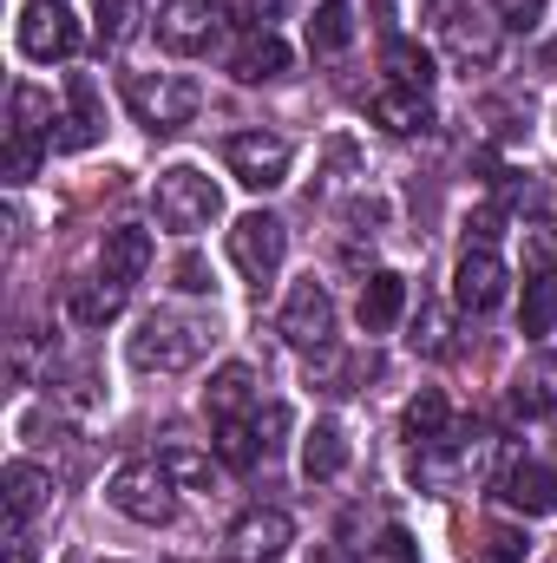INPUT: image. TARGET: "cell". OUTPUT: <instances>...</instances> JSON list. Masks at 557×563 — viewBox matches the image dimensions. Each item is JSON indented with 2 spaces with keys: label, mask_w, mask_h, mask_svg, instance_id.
Returning <instances> with one entry per match:
<instances>
[{
  "label": "cell",
  "mask_w": 557,
  "mask_h": 563,
  "mask_svg": "<svg viewBox=\"0 0 557 563\" xmlns=\"http://www.w3.org/2000/svg\"><path fill=\"white\" fill-rule=\"evenodd\" d=\"M545 66H557V46H551V53H545Z\"/></svg>",
  "instance_id": "7bdbcfd3"
},
{
  "label": "cell",
  "mask_w": 557,
  "mask_h": 563,
  "mask_svg": "<svg viewBox=\"0 0 557 563\" xmlns=\"http://www.w3.org/2000/svg\"><path fill=\"white\" fill-rule=\"evenodd\" d=\"M348 40H354L348 7H341V0H321V7H315V20H308V53H341Z\"/></svg>",
  "instance_id": "484cf974"
},
{
  "label": "cell",
  "mask_w": 557,
  "mask_h": 563,
  "mask_svg": "<svg viewBox=\"0 0 557 563\" xmlns=\"http://www.w3.org/2000/svg\"><path fill=\"white\" fill-rule=\"evenodd\" d=\"M66 308H73V321H79V328H106V321L125 308V282H112V276H106V282H79Z\"/></svg>",
  "instance_id": "603a6c76"
},
{
  "label": "cell",
  "mask_w": 557,
  "mask_h": 563,
  "mask_svg": "<svg viewBox=\"0 0 557 563\" xmlns=\"http://www.w3.org/2000/svg\"><path fill=\"white\" fill-rule=\"evenodd\" d=\"M151 203H157V223H164V230H177V236L210 230V223H217V210H223L217 184H210L197 164H171V170H157Z\"/></svg>",
  "instance_id": "7a4b0ae2"
},
{
  "label": "cell",
  "mask_w": 557,
  "mask_h": 563,
  "mask_svg": "<svg viewBox=\"0 0 557 563\" xmlns=\"http://www.w3.org/2000/svg\"><path fill=\"white\" fill-rule=\"evenodd\" d=\"M512 407H518L525 420L551 413V407H557V374H551V367H532V374H518V387H512Z\"/></svg>",
  "instance_id": "f1b7e54d"
},
{
  "label": "cell",
  "mask_w": 557,
  "mask_h": 563,
  "mask_svg": "<svg viewBox=\"0 0 557 563\" xmlns=\"http://www.w3.org/2000/svg\"><path fill=\"white\" fill-rule=\"evenodd\" d=\"M204 347H210V321H190V314H144L125 354H132L139 374H184V367H197Z\"/></svg>",
  "instance_id": "6da1fadb"
},
{
  "label": "cell",
  "mask_w": 557,
  "mask_h": 563,
  "mask_svg": "<svg viewBox=\"0 0 557 563\" xmlns=\"http://www.w3.org/2000/svg\"><path fill=\"white\" fill-rule=\"evenodd\" d=\"M210 33H217V7L210 0H171L157 13V46L190 59V53H210Z\"/></svg>",
  "instance_id": "8fae6325"
},
{
  "label": "cell",
  "mask_w": 557,
  "mask_h": 563,
  "mask_svg": "<svg viewBox=\"0 0 557 563\" xmlns=\"http://www.w3.org/2000/svg\"><path fill=\"white\" fill-rule=\"evenodd\" d=\"M282 250H288V230H282L270 210H250V217H237V223H230V263L256 282V288H263V282H276Z\"/></svg>",
  "instance_id": "8992f818"
},
{
  "label": "cell",
  "mask_w": 557,
  "mask_h": 563,
  "mask_svg": "<svg viewBox=\"0 0 557 563\" xmlns=\"http://www.w3.org/2000/svg\"><path fill=\"white\" fill-rule=\"evenodd\" d=\"M125 106H132V119H139L151 139H171V132H184L197 119L204 92L190 79H171V73H132L125 79Z\"/></svg>",
  "instance_id": "3957f363"
},
{
  "label": "cell",
  "mask_w": 557,
  "mask_h": 563,
  "mask_svg": "<svg viewBox=\"0 0 557 563\" xmlns=\"http://www.w3.org/2000/svg\"><path fill=\"white\" fill-rule=\"evenodd\" d=\"M492 13H499V26H512V33H532V26L545 20V0H492Z\"/></svg>",
  "instance_id": "e575fe53"
},
{
  "label": "cell",
  "mask_w": 557,
  "mask_h": 563,
  "mask_svg": "<svg viewBox=\"0 0 557 563\" xmlns=\"http://www.w3.org/2000/svg\"><path fill=\"white\" fill-rule=\"evenodd\" d=\"M407 341H414V354H426V361H439V354L452 347V321H446L439 301H426V308L414 314V334H407Z\"/></svg>",
  "instance_id": "f546056e"
},
{
  "label": "cell",
  "mask_w": 557,
  "mask_h": 563,
  "mask_svg": "<svg viewBox=\"0 0 557 563\" xmlns=\"http://www.w3.org/2000/svg\"><path fill=\"white\" fill-rule=\"evenodd\" d=\"M368 112H374V125H387L394 139H414V132H426V125H433L426 99H419V92H401V86H394V92H381Z\"/></svg>",
  "instance_id": "7402d4cb"
},
{
  "label": "cell",
  "mask_w": 557,
  "mask_h": 563,
  "mask_svg": "<svg viewBox=\"0 0 557 563\" xmlns=\"http://www.w3.org/2000/svg\"><path fill=\"white\" fill-rule=\"evenodd\" d=\"M256 400H263V387H256V374H250L243 361L217 367V380L204 387V413H210V420H243Z\"/></svg>",
  "instance_id": "ac0fdd59"
},
{
  "label": "cell",
  "mask_w": 557,
  "mask_h": 563,
  "mask_svg": "<svg viewBox=\"0 0 557 563\" xmlns=\"http://www.w3.org/2000/svg\"><path fill=\"white\" fill-rule=\"evenodd\" d=\"M66 119H59V132H53V144L59 151H92V144L106 139V106H99V86L86 79V73H73L66 79Z\"/></svg>",
  "instance_id": "7c38bea8"
},
{
  "label": "cell",
  "mask_w": 557,
  "mask_h": 563,
  "mask_svg": "<svg viewBox=\"0 0 557 563\" xmlns=\"http://www.w3.org/2000/svg\"><path fill=\"white\" fill-rule=\"evenodd\" d=\"M230 73L243 79V86H270L288 73V46H282L276 33H250L237 53H230Z\"/></svg>",
  "instance_id": "d6986e66"
},
{
  "label": "cell",
  "mask_w": 557,
  "mask_h": 563,
  "mask_svg": "<svg viewBox=\"0 0 557 563\" xmlns=\"http://www.w3.org/2000/svg\"><path fill=\"white\" fill-rule=\"evenodd\" d=\"M348 472V432L335 420H315L302 432V478L308 485H328V478H341Z\"/></svg>",
  "instance_id": "2e32d148"
},
{
  "label": "cell",
  "mask_w": 557,
  "mask_h": 563,
  "mask_svg": "<svg viewBox=\"0 0 557 563\" xmlns=\"http://www.w3.org/2000/svg\"><path fill=\"white\" fill-rule=\"evenodd\" d=\"M401 314H407V276H394V269H374V276L361 282V301H354V321H361V334H387Z\"/></svg>",
  "instance_id": "5bb4252c"
},
{
  "label": "cell",
  "mask_w": 557,
  "mask_h": 563,
  "mask_svg": "<svg viewBox=\"0 0 557 563\" xmlns=\"http://www.w3.org/2000/svg\"><path fill=\"white\" fill-rule=\"evenodd\" d=\"M401 426H407L414 445H446V439H452V426H446V394H439V387H419L414 400H407V413H401Z\"/></svg>",
  "instance_id": "44dd1931"
},
{
  "label": "cell",
  "mask_w": 557,
  "mask_h": 563,
  "mask_svg": "<svg viewBox=\"0 0 557 563\" xmlns=\"http://www.w3.org/2000/svg\"><path fill=\"white\" fill-rule=\"evenodd\" d=\"M282 7H288V0H230V20L250 26V33H276Z\"/></svg>",
  "instance_id": "d6a6232c"
},
{
  "label": "cell",
  "mask_w": 557,
  "mask_h": 563,
  "mask_svg": "<svg viewBox=\"0 0 557 563\" xmlns=\"http://www.w3.org/2000/svg\"><path fill=\"white\" fill-rule=\"evenodd\" d=\"M171 276H177L184 295H210V288H217V282H210V263H204L197 250H190V256H177V269H171Z\"/></svg>",
  "instance_id": "d590c367"
},
{
  "label": "cell",
  "mask_w": 557,
  "mask_h": 563,
  "mask_svg": "<svg viewBox=\"0 0 557 563\" xmlns=\"http://www.w3.org/2000/svg\"><path fill=\"white\" fill-rule=\"evenodd\" d=\"M151 256H157V250H151V230H139V223H119V230H106V243H99V263H106V276L125 282V288H132L144 269H151Z\"/></svg>",
  "instance_id": "e0dca14e"
},
{
  "label": "cell",
  "mask_w": 557,
  "mask_h": 563,
  "mask_svg": "<svg viewBox=\"0 0 557 563\" xmlns=\"http://www.w3.org/2000/svg\"><path fill=\"white\" fill-rule=\"evenodd\" d=\"M282 432H288V407H263V413H256V439H263V452H276Z\"/></svg>",
  "instance_id": "ab89813d"
},
{
  "label": "cell",
  "mask_w": 557,
  "mask_h": 563,
  "mask_svg": "<svg viewBox=\"0 0 557 563\" xmlns=\"http://www.w3.org/2000/svg\"><path fill=\"white\" fill-rule=\"evenodd\" d=\"M381 66L394 73V86L401 92H433V53L426 46H414V40H387V53H381Z\"/></svg>",
  "instance_id": "cb8c5ba5"
},
{
  "label": "cell",
  "mask_w": 557,
  "mask_h": 563,
  "mask_svg": "<svg viewBox=\"0 0 557 563\" xmlns=\"http://www.w3.org/2000/svg\"><path fill=\"white\" fill-rule=\"evenodd\" d=\"M499 498H505L512 511H525V518H551L557 511V478L545 465H532V459H512V465L499 472Z\"/></svg>",
  "instance_id": "4fadbf2b"
},
{
  "label": "cell",
  "mask_w": 557,
  "mask_h": 563,
  "mask_svg": "<svg viewBox=\"0 0 557 563\" xmlns=\"http://www.w3.org/2000/svg\"><path fill=\"white\" fill-rule=\"evenodd\" d=\"M230 558L237 563H276L288 544H295V525H288V511L276 505H256V511H243L237 525H230Z\"/></svg>",
  "instance_id": "9c48e42d"
},
{
  "label": "cell",
  "mask_w": 557,
  "mask_h": 563,
  "mask_svg": "<svg viewBox=\"0 0 557 563\" xmlns=\"http://www.w3.org/2000/svg\"><path fill=\"white\" fill-rule=\"evenodd\" d=\"M525 531H512V525H492L485 538H479V563H525Z\"/></svg>",
  "instance_id": "1f68e13d"
},
{
  "label": "cell",
  "mask_w": 557,
  "mask_h": 563,
  "mask_svg": "<svg viewBox=\"0 0 557 563\" xmlns=\"http://www.w3.org/2000/svg\"><path fill=\"white\" fill-rule=\"evenodd\" d=\"M7 563H33V544H26V525L7 538Z\"/></svg>",
  "instance_id": "b9f144b4"
},
{
  "label": "cell",
  "mask_w": 557,
  "mask_h": 563,
  "mask_svg": "<svg viewBox=\"0 0 557 563\" xmlns=\"http://www.w3.org/2000/svg\"><path fill=\"white\" fill-rule=\"evenodd\" d=\"M20 53L26 59H73L79 53V20L59 0H26V13H20Z\"/></svg>",
  "instance_id": "ba28073f"
},
{
  "label": "cell",
  "mask_w": 557,
  "mask_h": 563,
  "mask_svg": "<svg viewBox=\"0 0 557 563\" xmlns=\"http://www.w3.org/2000/svg\"><path fill=\"white\" fill-rule=\"evenodd\" d=\"M551 328H557V276H532L525 282V308H518V334L545 341Z\"/></svg>",
  "instance_id": "d4e9b609"
},
{
  "label": "cell",
  "mask_w": 557,
  "mask_h": 563,
  "mask_svg": "<svg viewBox=\"0 0 557 563\" xmlns=\"http://www.w3.org/2000/svg\"><path fill=\"white\" fill-rule=\"evenodd\" d=\"M499 223H505V210H499V203H485V210H479V217L466 223V236H472L479 250H492V236H499Z\"/></svg>",
  "instance_id": "60d3db41"
},
{
  "label": "cell",
  "mask_w": 557,
  "mask_h": 563,
  "mask_svg": "<svg viewBox=\"0 0 557 563\" xmlns=\"http://www.w3.org/2000/svg\"><path fill=\"white\" fill-rule=\"evenodd\" d=\"M518 236H525V263H532V276H557V223H525Z\"/></svg>",
  "instance_id": "4dcf8cb0"
},
{
  "label": "cell",
  "mask_w": 557,
  "mask_h": 563,
  "mask_svg": "<svg viewBox=\"0 0 557 563\" xmlns=\"http://www.w3.org/2000/svg\"><path fill=\"white\" fill-rule=\"evenodd\" d=\"M46 125H59L53 119V99L40 92V86H13V139H46Z\"/></svg>",
  "instance_id": "83f0119b"
},
{
  "label": "cell",
  "mask_w": 557,
  "mask_h": 563,
  "mask_svg": "<svg viewBox=\"0 0 557 563\" xmlns=\"http://www.w3.org/2000/svg\"><path fill=\"white\" fill-rule=\"evenodd\" d=\"M446 46H452L459 66H492V53H499V20L452 13V20H446Z\"/></svg>",
  "instance_id": "ffe728a7"
},
{
  "label": "cell",
  "mask_w": 557,
  "mask_h": 563,
  "mask_svg": "<svg viewBox=\"0 0 557 563\" xmlns=\"http://www.w3.org/2000/svg\"><path fill=\"white\" fill-rule=\"evenodd\" d=\"M368 563H414V538L407 531H387L381 544H368Z\"/></svg>",
  "instance_id": "f35d334b"
},
{
  "label": "cell",
  "mask_w": 557,
  "mask_h": 563,
  "mask_svg": "<svg viewBox=\"0 0 557 563\" xmlns=\"http://www.w3.org/2000/svg\"><path fill=\"white\" fill-rule=\"evenodd\" d=\"M99 13V46H119L125 40V0H92Z\"/></svg>",
  "instance_id": "74e56055"
},
{
  "label": "cell",
  "mask_w": 557,
  "mask_h": 563,
  "mask_svg": "<svg viewBox=\"0 0 557 563\" xmlns=\"http://www.w3.org/2000/svg\"><path fill=\"white\" fill-rule=\"evenodd\" d=\"M282 341L302 347V354H321V347L335 341V295L315 276L288 288V301H282Z\"/></svg>",
  "instance_id": "52a82bcc"
},
{
  "label": "cell",
  "mask_w": 557,
  "mask_h": 563,
  "mask_svg": "<svg viewBox=\"0 0 557 563\" xmlns=\"http://www.w3.org/2000/svg\"><path fill=\"white\" fill-rule=\"evenodd\" d=\"M223 164L243 190H276V184H288L295 144L276 132H237V139H223Z\"/></svg>",
  "instance_id": "5b68a950"
},
{
  "label": "cell",
  "mask_w": 557,
  "mask_h": 563,
  "mask_svg": "<svg viewBox=\"0 0 557 563\" xmlns=\"http://www.w3.org/2000/svg\"><path fill=\"white\" fill-rule=\"evenodd\" d=\"M164 472H171L177 485H210V459H204V452H184V445L164 452Z\"/></svg>",
  "instance_id": "836d02e7"
},
{
  "label": "cell",
  "mask_w": 557,
  "mask_h": 563,
  "mask_svg": "<svg viewBox=\"0 0 557 563\" xmlns=\"http://www.w3.org/2000/svg\"><path fill=\"white\" fill-rule=\"evenodd\" d=\"M217 459H223V465H237V472H250V465L263 459L256 420H217Z\"/></svg>",
  "instance_id": "4316f807"
},
{
  "label": "cell",
  "mask_w": 557,
  "mask_h": 563,
  "mask_svg": "<svg viewBox=\"0 0 557 563\" xmlns=\"http://www.w3.org/2000/svg\"><path fill=\"white\" fill-rule=\"evenodd\" d=\"M33 164H40V144L33 139H7V184H26Z\"/></svg>",
  "instance_id": "8d00e7d4"
},
{
  "label": "cell",
  "mask_w": 557,
  "mask_h": 563,
  "mask_svg": "<svg viewBox=\"0 0 557 563\" xmlns=\"http://www.w3.org/2000/svg\"><path fill=\"white\" fill-rule=\"evenodd\" d=\"M0 492H7V525H13V531H20L33 511H46V505H53V478H46L33 459H13V465L0 472Z\"/></svg>",
  "instance_id": "9a60e30c"
},
{
  "label": "cell",
  "mask_w": 557,
  "mask_h": 563,
  "mask_svg": "<svg viewBox=\"0 0 557 563\" xmlns=\"http://www.w3.org/2000/svg\"><path fill=\"white\" fill-rule=\"evenodd\" d=\"M106 498H112V511H125L132 525H171V518H177L171 472H164V465H151V459L119 465V472H112V485H106Z\"/></svg>",
  "instance_id": "277c9868"
},
{
  "label": "cell",
  "mask_w": 557,
  "mask_h": 563,
  "mask_svg": "<svg viewBox=\"0 0 557 563\" xmlns=\"http://www.w3.org/2000/svg\"><path fill=\"white\" fill-rule=\"evenodd\" d=\"M505 288H512V276H505V263H499L492 250H466V256H459V269H452V301H459L466 314H492V308L505 301Z\"/></svg>",
  "instance_id": "30bf717a"
}]
</instances>
